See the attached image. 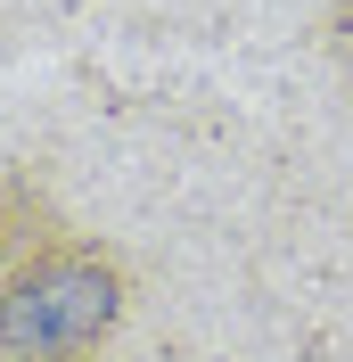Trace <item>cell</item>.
Here are the masks:
<instances>
[{
    "label": "cell",
    "instance_id": "6da1fadb",
    "mask_svg": "<svg viewBox=\"0 0 353 362\" xmlns=\"http://www.w3.org/2000/svg\"><path fill=\"white\" fill-rule=\"evenodd\" d=\"M124 264L99 239H49V247L0 264V362H66L99 354L124 321Z\"/></svg>",
    "mask_w": 353,
    "mask_h": 362
},
{
    "label": "cell",
    "instance_id": "7a4b0ae2",
    "mask_svg": "<svg viewBox=\"0 0 353 362\" xmlns=\"http://www.w3.org/2000/svg\"><path fill=\"white\" fill-rule=\"evenodd\" d=\"M49 239H66L49 189H42L33 173H0V264H17V255L49 247Z\"/></svg>",
    "mask_w": 353,
    "mask_h": 362
},
{
    "label": "cell",
    "instance_id": "3957f363",
    "mask_svg": "<svg viewBox=\"0 0 353 362\" xmlns=\"http://www.w3.org/2000/svg\"><path fill=\"white\" fill-rule=\"evenodd\" d=\"M329 49H337V66L353 74V0H337V8H329Z\"/></svg>",
    "mask_w": 353,
    "mask_h": 362
},
{
    "label": "cell",
    "instance_id": "277c9868",
    "mask_svg": "<svg viewBox=\"0 0 353 362\" xmlns=\"http://www.w3.org/2000/svg\"><path fill=\"white\" fill-rule=\"evenodd\" d=\"M66 362H90V354H66Z\"/></svg>",
    "mask_w": 353,
    "mask_h": 362
}]
</instances>
